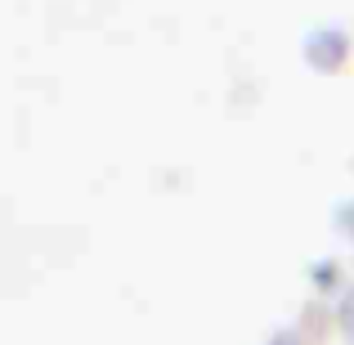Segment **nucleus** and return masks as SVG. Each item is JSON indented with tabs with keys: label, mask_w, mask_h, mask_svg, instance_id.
Segmentation results:
<instances>
[{
	"label": "nucleus",
	"mask_w": 354,
	"mask_h": 345,
	"mask_svg": "<svg viewBox=\"0 0 354 345\" xmlns=\"http://www.w3.org/2000/svg\"><path fill=\"white\" fill-rule=\"evenodd\" d=\"M346 59H350V41L341 32L323 27V32L305 36V63H310L314 72H341V63H346Z\"/></svg>",
	"instance_id": "obj_1"
},
{
	"label": "nucleus",
	"mask_w": 354,
	"mask_h": 345,
	"mask_svg": "<svg viewBox=\"0 0 354 345\" xmlns=\"http://www.w3.org/2000/svg\"><path fill=\"white\" fill-rule=\"evenodd\" d=\"M274 345H301V341H296V337H278Z\"/></svg>",
	"instance_id": "obj_2"
}]
</instances>
